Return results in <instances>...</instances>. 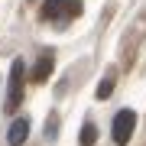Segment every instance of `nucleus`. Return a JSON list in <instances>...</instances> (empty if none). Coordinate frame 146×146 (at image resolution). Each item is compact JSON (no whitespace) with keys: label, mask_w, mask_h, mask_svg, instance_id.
I'll return each mask as SVG.
<instances>
[{"label":"nucleus","mask_w":146,"mask_h":146,"mask_svg":"<svg viewBox=\"0 0 146 146\" xmlns=\"http://www.w3.org/2000/svg\"><path fill=\"white\" fill-rule=\"evenodd\" d=\"M23 75H26V62L16 58L10 65V84H7V104H3L7 114H13L20 107V101H23Z\"/></svg>","instance_id":"1"},{"label":"nucleus","mask_w":146,"mask_h":146,"mask_svg":"<svg viewBox=\"0 0 146 146\" xmlns=\"http://www.w3.org/2000/svg\"><path fill=\"white\" fill-rule=\"evenodd\" d=\"M78 13H81V0H46L42 3L46 20H72Z\"/></svg>","instance_id":"2"},{"label":"nucleus","mask_w":146,"mask_h":146,"mask_svg":"<svg viewBox=\"0 0 146 146\" xmlns=\"http://www.w3.org/2000/svg\"><path fill=\"white\" fill-rule=\"evenodd\" d=\"M133 130H136V114L133 110H120V114L114 117V143L117 146H127L130 143V136H133Z\"/></svg>","instance_id":"3"},{"label":"nucleus","mask_w":146,"mask_h":146,"mask_svg":"<svg viewBox=\"0 0 146 146\" xmlns=\"http://www.w3.org/2000/svg\"><path fill=\"white\" fill-rule=\"evenodd\" d=\"M26 133H29V120H26V117H20V120H16V123L10 127V133H7V140H10L13 146H20L23 140H26Z\"/></svg>","instance_id":"4"},{"label":"nucleus","mask_w":146,"mask_h":146,"mask_svg":"<svg viewBox=\"0 0 146 146\" xmlns=\"http://www.w3.org/2000/svg\"><path fill=\"white\" fill-rule=\"evenodd\" d=\"M49 72H52V55H39L36 68H33V81H46Z\"/></svg>","instance_id":"5"},{"label":"nucleus","mask_w":146,"mask_h":146,"mask_svg":"<svg viewBox=\"0 0 146 146\" xmlns=\"http://www.w3.org/2000/svg\"><path fill=\"white\" fill-rule=\"evenodd\" d=\"M94 136H98L94 123H84V127H81V146H94Z\"/></svg>","instance_id":"6"},{"label":"nucleus","mask_w":146,"mask_h":146,"mask_svg":"<svg viewBox=\"0 0 146 146\" xmlns=\"http://www.w3.org/2000/svg\"><path fill=\"white\" fill-rule=\"evenodd\" d=\"M110 88H114V78H104V81L98 84V91H94V94H98V101H104V98H110Z\"/></svg>","instance_id":"7"}]
</instances>
